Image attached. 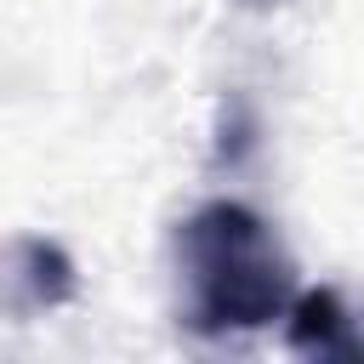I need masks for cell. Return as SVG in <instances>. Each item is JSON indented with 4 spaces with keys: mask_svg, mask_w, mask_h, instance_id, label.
<instances>
[{
    "mask_svg": "<svg viewBox=\"0 0 364 364\" xmlns=\"http://www.w3.org/2000/svg\"><path fill=\"white\" fill-rule=\"evenodd\" d=\"M6 284H11V307H63L74 296V262L63 256V245L23 233L11 245Z\"/></svg>",
    "mask_w": 364,
    "mask_h": 364,
    "instance_id": "3957f363",
    "label": "cell"
},
{
    "mask_svg": "<svg viewBox=\"0 0 364 364\" xmlns=\"http://www.w3.org/2000/svg\"><path fill=\"white\" fill-rule=\"evenodd\" d=\"M256 6H262V0H256Z\"/></svg>",
    "mask_w": 364,
    "mask_h": 364,
    "instance_id": "277c9868",
    "label": "cell"
},
{
    "mask_svg": "<svg viewBox=\"0 0 364 364\" xmlns=\"http://www.w3.org/2000/svg\"><path fill=\"white\" fill-rule=\"evenodd\" d=\"M182 324L193 336H245L267 330L296 307V262L279 233L239 199H210L171 239Z\"/></svg>",
    "mask_w": 364,
    "mask_h": 364,
    "instance_id": "6da1fadb",
    "label": "cell"
},
{
    "mask_svg": "<svg viewBox=\"0 0 364 364\" xmlns=\"http://www.w3.org/2000/svg\"><path fill=\"white\" fill-rule=\"evenodd\" d=\"M284 324H290L284 330L290 347L307 353V358H364V330L341 307L336 290H301L296 307L284 313Z\"/></svg>",
    "mask_w": 364,
    "mask_h": 364,
    "instance_id": "7a4b0ae2",
    "label": "cell"
}]
</instances>
